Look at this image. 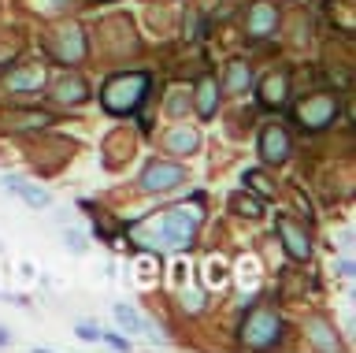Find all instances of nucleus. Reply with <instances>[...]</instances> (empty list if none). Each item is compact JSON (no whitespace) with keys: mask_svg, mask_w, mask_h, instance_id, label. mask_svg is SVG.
I'll list each match as a JSON object with an SVG mask.
<instances>
[{"mask_svg":"<svg viewBox=\"0 0 356 353\" xmlns=\"http://www.w3.org/2000/svg\"><path fill=\"white\" fill-rule=\"evenodd\" d=\"M145 90H149V74H145V71H130V74L111 79V82L104 86V93H100V101H104L108 112L127 116V112H134V108L141 104Z\"/></svg>","mask_w":356,"mask_h":353,"instance_id":"f257e3e1","label":"nucleus"},{"mask_svg":"<svg viewBox=\"0 0 356 353\" xmlns=\"http://www.w3.org/2000/svg\"><path fill=\"white\" fill-rule=\"evenodd\" d=\"M197 212L193 208H167L163 219H160V230H163V238H167V249H186V246H193V238H197Z\"/></svg>","mask_w":356,"mask_h":353,"instance_id":"f03ea898","label":"nucleus"},{"mask_svg":"<svg viewBox=\"0 0 356 353\" xmlns=\"http://www.w3.org/2000/svg\"><path fill=\"white\" fill-rule=\"evenodd\" d=\"M278 316L271 313V308H256V313L245 316V327H241V342L249 350H267L271 342L278 338Z\"/></svg>","mask_w":356,"mask_h":353,"instance_id":"7ed1b4c3","label":"nucleus"},{"mask_svg":"<svg viewBox=\"0 0 356 353\" xmlns=\"http://www.w3.org/2000/svg\"><path fill=\"white\" fill-rule=\"evenodd\" d=\"M297 116H300V123H305V127L319 130V127L334 123V116H338V101H334L330 93H316V97H308V101L297 108Z\"/></svg>","mask_w":356,"mask_h":353,"instance_id":"20e7f679","label":"nucleus"},{"mask_svg":"<svg viewBox=\"0 0 356 353\" xmlns=\"http://www.w3.org/2000/svg\"><path fill=\"white\" fill-rule=\"evenodd\" d=\"M178 182H186V171L178 164H149L141 175V186L149 194H163V190H175Z\"/></svg>","mask_w":356,"mask_h":353,"instance_id":"39448f33","label":"nucleus"},{"mask_svg":"<svg viewBox=\"0 0 356 353\" xmlns=\"http://www.w3.org/2000/svg\"><path fill=\"white\" fill-rule=\"evenodd\" d=\"M275 230L282 235V242H286V253H289L293 260H308V257H312V242H308V235H305V230H300V227L293 223V219L278 216V219H275Z\"/></svg>","mask_w":356,"mask_h":353,"instance_id":"423d86ee","label":"nucleus"},{"mask_svg":"<svg viewBox=\"0 0 356 353\" xmlns=\"http://www.w3.org/2000/svg\"><path fill=\"white\" fill-rule=\"evenodd\" d=\"M245 26H249L252 38L275 34V26H278V8L271 4V0H256V4L249 8V15H245Z\"/></svg>","mask_w":356,"mask_h":353,"instance_id":"0eeeda50","label":"nucleus"},{"mask_svg":"<svg viewBox=\"0 0 356 353\" xmlns=\"http://www.w3.org/2000/svg\"><path fill=\"white\" fill-rule=\"evenodd\" d=\"M260 152H264L267 164H282L289 157V134L282 127H267L260 134Z\"/></svg>","mask_w":356,"mask_h":353,"instance_id":"6e6552de","label":"nucleus"},{"mask_svg":"<svg viewBox=\"0 0 356 353\" xmlns=\"http://www.w3.org/2000/svg\"><path fill=\"white\" fill-rule=\"evenodd\" d=\"M56 56H60L63 63H78L86 56V38H82V30L71 26V30H63V34H56Z\"/></svg>","mask_w":356,"mask_h":353,"instance_id":"1a4fd4ad","label":"nucleus"},{"mask_svg":"<svg viewBox=\"0 0 356 353\" xmlns=\"http://www.w3.org/2000/svg\"><path fill=\"white\" fill-rule=\"evenodd\" d=\"M305 327H308V338L316 342V350H319V353H338V335L330 331V324H327V320L312 316Z\"/></svg>","mask_w":356,"mask_h":353,"instance_id":"9d476101","label":"nucleus"},{"mask_svg":"<svg viewBox=\"0 0 356 353\" xmlns=\"http://www.w3.org/2000/svg\"><path fill=\"white\" fill-rule=\"evenodd\" d=\"M4 190H15L26 205H33V208H44V205H52V197H49V190H41V186H30V182H22V179H4Z\"/></svg>","mask_w":356,"mask_h":353,"instance_id":"9b49d317","label":"nucleus"},{"mask_svg":"<svg viewBox=\"0 0 356 353\" xmlns=\"http://www.w3.org/2000/svg\"><path fill=\"white\" fill-rule=\"evenodd\" d=\"M41 82H44V74H41L38 63H33V68H26V71L8 74V90H41Z\"/></svg>","mask_w":356,"mask_h":353,"instance_id":"f8f14e48","label":"nucleus"},{"mask_svg":"<svg viewBox=\"0 0 356 353\" xmlns=\"http://www.w3.org/2000/svg\"><path fill=\"white\" fill-rule=\"evenodd\" d=\"M260 101L267 108H278V104H286V74H271V79L264 82V93H260Z\"/></svg>","mask_w":356,"mask_h":353,"instance_id":"ddd939ff","label":"nucleus"},{"mask_svg":"<svg viewBox=\"0 0 356 353\" xmlns=\"http://www.w3.org/2000/svg\"><path fill=\"white\" fill-rule=\"evenodd\" d=\"M167 149H171V152H193V149H197V130H186V127L171 130V138H167Z\"/></svg>","mask_w":356,"mask_h":353,"instance_id":"4468645a","label":"nucleus"},{"mask_svg":"<svg viewBox=\"0 0 356 353\" xmlns=\"http://www.w3.org/2000/svg\"><path fill=\"white\" fill-rule=\"evenodd\" d=\"M56 97H60V101H71V104L86 101V82L82 79H63L56 86Z\"/></svg>","mask_w":356,"mask_h":353,"instance_id":"2eb2a0df","label":"nucleus"},{"mask_svg":"<svg viewBox=\"0 0 356 353\" xmlns=\"http://www.w3.org/2000/svg\"><path fill=\"white\" fill-rule=\"evenodd\" d=\"M216 82H200V116H211V112H216Z\"/></svg>","mask_w":356,"mask_h":353,"instance_id":"dca6fc26","label":"nucleus"},{"mask_svg":"<svg viewBox=\"0 0 356 353\" xmlns=\"http://www.w3.org/2000/svg\"><path fill=\"white\" fill-rule=\"evenodd\" d=\"M115 320H119L127 331H141V327H145V320L134 313V308H127V305H115Z\"/></svg>","mask_w":356,"mask_h":353,"instance_id":"f3484780","label":"nucleus"},{"mask_svg":"<svg viewBox=\"0 0 356 353\" xmlns=\"http://www.w3.org/2000/svg\"><path fill=\"white\" fill-rule=\"evenodd\" d=\"M245 86H249V68H245V63H230L227 90H245Z\"/></svg>","mask_w":356,"mask_h":353,"instance_id":"a211bd4d","label":"nucleus"},{"mask_svg":"<svg viewBox=\"0 0 356 353\" xmlns=\"http://www.w3.org/2000/svg\"><path fill=\"white\" fill-rule=\"evenodd\" d=\"M234 208L245 216H260V201H252V197H234Z\"/></svg>","mask_w":356,"mask_h":353,"instance_id":"6ab92c4d","label":"nucleus"},{"mask_svg":"<svg viewBox=\"0 0 356 353\" xmlns=\"http://www.w3.org/2000/svg\"><path fill=\"white\" fill-rule=\"evenodd\" d=\"M74 331H78V338H82V342H100V335H104V331L93 327V324H78Z\"/></svg>","mask_w":356,"mask_h":353,"instance_id":"aec40b11","label":"nucleus"},{"mask_svg":"<svg viewBox=\"0 0 356 353\" xmlns=\"http://www.w3.org/2000/svg\"><path fill=\"white\" fill-rule=\"evenodd\" d=\"M63 242H67V246H71L74 253H86V238L78 235V230H67V235H63Z\"/></svg>","mask_w":356,"mask_h":353,"instance_id":"412c9836","label":"nucleus"},{"mask_svg":"<svg viewBox=\"0 0 356 353\" xmlns=\"http://www.w3.org/2000/svg\"><path fill=\"white\" fill-rule=\"evenodd\" d=\"M208 268H211V272H208V283H211V286H222V279H227V275H222V264L211 260Z\"/></svg>","mask_w":356,"mask_h":353,"instance_id":"4be33fe9","label":"nucleus"},{"mask_svg":"<svg viewBox=\"0 0 356 353\" xmlns=\"http://www.w3.org/2000/svg\"><path fill=\"white\" fill-rule=\"evenodd\" d=\"M100 338H104V342H111V346H115V350H122V353H130V342H127V338H119V335H111V331H104Z\"/></svg>","mask_w":356,"mask_h":353,"instance_id":"5701e85b","label":"nucleus"},{"mask_svg":"<svg viewBox=\"0 0 356 353\" xmlns=\"http://www.w3.org/2000/svg\"><path fill=\"white\" fill-rule=\"evenodd\" d=\"M182 305L189 308V313H197V308H200V294H197V290H189V294H182Z\"/></svg>","mask_w":356,"mask_h":353,"instance_id":"b1692460","label":"nucleus"},{"mask_svg":"<svg viewBox=\"0 0 356 353\" xmlns=\"http://www.w3.org/2000/svg\"><path fill=\"white\" fill-rule=\"evenodd\" d=\"M11 342V335H8V327H0V346H8Z\"/></svg>","mask_w":356,"mask_h":353,"instance_id":"393cba45","label":"nucleus"}]
</instances>
